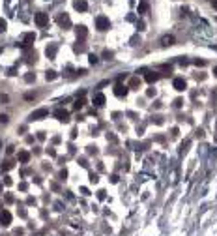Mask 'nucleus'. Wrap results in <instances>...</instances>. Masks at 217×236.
Instances as JSON below:
<instances>
[{
  "instance_id": "f257e3e1",
  "label": "nucleus",
  "mask_w": 217,
  "mask_h": 236,
  "mask_svg": "<svg viewBox=\"0 0 217 236\" xmlns=\"http://www.w3.org/2000/svg\"><path fill=\"white\" fill-rule=\"evenodd\" d=\"M96 28H97V30H101V32L109 30V28H111V21H109V17L99 15V17L96 19Z\"/></svg>"
},
{
  "instance_id": "f03ea898",
  "label": "nucleus",
  "mask_w": 217,
  "mask_h": 236,
  "mask_svg": "<svg viewBox=\"0 0 217 236\" xmlns=\"http://www.w3.org/2000/svg\"><path fill=\"white\" fill-rule=\"evenodd\" d=\"M34 21H36V24H37L39 28H43V26H47V24H49V15L39 11V13H36V15H34Z\"/></svg>"
},
{
  "instance_id": "7ed1b4c3",
  "label": "nucleus",
  "mask_w": 217,
  "mask_h": 236,
  "mask_svg": "<svg viewBox=\"0 0 217 236\" xmlns=\"http://www.w3.org/2000/svg\"><path fill=\"white\" fill-rule=\"evenodd\" d=\"M0 225L2 227H9L11 225V214L7 210H2L0 212Z\"/></svg>"
},
{
  "instance_id": "20e7f679",
  "label": "nucleus",
  "mask_w": 217,
  "mask_h": 236,
  "mask_svg": "<svg viewBox=\"0 0 217 236\" xmlns=\"http://www.w3.org/2000/svg\"><path fill=\"white\" fill-rule=\"evenodd\" d=\"M34 41H36V34H34V32H28V34L22 36V43H21V47H30Z\"/></svg>"
},
{
  "instance_id": "39448f33",
  "label": "nucleus",
  "mask_w": 217,
  "mask_h": 236,
  "mask_svg": "<svg viewBox=\"0 0 217 236\" xmlns=\"http://www.w3.org/2000/svg\"><path fill=\"white\" fill-rule=\"evenodd\" d=\"M172 86H174V90H178V92H184V90L187 88V83H185L182 77H176V79L172 81Z\"/></svg>"
},
{
  "instance_id": "423d86ee",
  "label": "nucleus",
  "mask_w": 217,
  "mask_h": 236,
  "mask_svg": "<svg viewBox=\"0 0 217 236\" xmlns=\"http://www.w3.org/2000/svg\"><path fill=\"white\" fill-rule=\"evenodd\" d=\"M47 114H49L47 109H37V111H34V113L30 114V120H41V118H45Z\"/></svg>"
},
{
  "instance_id": "0eeeda50",
  "label": "nucleus",
  "mask_w": 217,
  "mask_h": 236,
  "mask_svg": "<svg viewBox=\"0 0 217 236\" xmlns=\"http://www.w3.org/2000/svg\"><path fill=\"white\" fill-rule=\"evenodd\" d=\"M56 23H58L60 26H69V24H71V21H69V17H67L66 13H60V15H56Z\"/></svg>"
},
{
  "instance_id": "6e6552de",
  "label": "nucleus",
  "mask_w": 217,
  "mask_h": 236,
  "mask_svg": "<svg viewBox=\"0 0 217 236\" xmlns=\"http://www.w3.org/2000/svg\"><path fill=\"white\" fill-rule=\"evenodd\" d=\"M54 116H56L60 122H67V116H69V114H67L66 109H56V111H54Z\"/></svg>"
},
{
  "instance_id": "1a4fd4ad",
  "label": "nucleus",
  "mask_w": 217,
  "mask_h": 236,
  "mask_svg": "<svg viewBox=\"0 0 217 236\" xmlns=\"http://www.w3.org/2000/svg\"><path fill=\"white\" fill-rule=\"evenodd\" d=\"M73 8H75L77 11H86V9H88V2H86V0H75V2H73Z\"/></svg>"
},
{
  "instance_id": "9d476101",
  "label": "nucleus",
  "mask_w": 217,
  "mask_h": 236,
  "mask_svg": "<svg viewBox=\"0 0 217 236\" xmlns=\"http://www.w3.org/2000/svg\"><path fill=\"white\" fill-rule=\"evenodd\" d=\"M114 94H116L118 98H126V94H127V86H124V84H116V86H114Z\"/></svg>"
},
{
  "instance_id": "9b49d317",
  "label": "nucleus",
  "mask_w": 217,
  "mask_h": 236,
  "mask_svg": "<svg viewBox=\"0 0 217 236\" xmlns=\"http://www.w3.org/2000/svg\"><path fill=\"white\" fill-rule=\"evenodd\" d=\"M75 32H77V38H81V39H84V38L88 36V30H86V26H82V24H81V26H77V28H75Z\"/></svg>"
},
{
  "instance_id": "f8f14e48",
  "label": "nucleus",
  "mask_w": 217,
  "mask_h": 236,
  "mask_svg": "<svg viewBox=\"0 0 217 236\" xmlns=\"http://www.w3.org/2000/svg\"><path fill=\"white\" fill-rule=\"evenodd\" d=\"M94 105H96V107H103V105H105V96H103V94H97V96L94 98Z\"/></svg>"
},
{
  "instance_id": "ddd939ff",
  "label": "nucleus",
  "mask_w": 217,
  "mask_h": 236,
  "mask_svg": "<svg viewBox=\"0 0 217 236\" xmlns=\"http://www.w3.org/2000/svg\"><path fill=\"white\" fill-rule=\"evenodd\" d=\"M19 161H21V163H28V161H30V154H28L26 150H21V152H19Z\"/></svg>"
},
{
  "instance_id": "4468645a",
  "label": "nucleus",
  "mask_w": 217,
  "mask_h": 236,
  "mask_svg": "<svg viewBox=\"0 0 217 236\" xmlns=\"http://www.w3.org/2000/svg\"><path fill=\"white\" fill-rule=\"evenodd\" d=\"M144 79H146V83H155V81L159 79V75H157V73H152V71H150V73H146V75H144Z\"/></svg>"
},
{
  "instance_id": "2eb2a0df",
  "label": "nucleus",
  "mask_w": 217,
  "mask_h": 236,
  "mask_svg": "<svg viewBox=\"0 0 217 236\" xmlns=\"http://www.w3.org/2000/svg\"><path fill=\"white\" fill-rule=\"evenodd\" d=\"M161 43H163V45H172V43H174V36H163V38H161Z\"/></svg>"
},
{
  "instance_id": "dca6fc26",
  "label": "nucleus",
  "mask_w": 217,
  "mask_h": 236,
  "mask_svg": "<svg viewBox=\"0 0 217 236\" xmlns=\"http://www.w3.org/2000/svg\"><path fill=\"white\" fill-rule=\"evenodd\" d=\"M45 53H47V56H49V58H54V54H56V45H49Z\"/></svg>"
},
{
  "instance_id": "f3484780",
  "label": "nucleus",
  "mask_w": 217,
  "mask_h": 236,
  "mask_svg": "<svg viewBox=\"0 0 217 236\" xmlns=\"http://www.w3.org/2000/svg\"><path fill=\"white\" fill-rule=\"evenodd\" d=\"M137 86H141V79H137V77H133V79L129 81V88H137Z\"/></svg>"
},
{
  "instance_id": "a211bd4d",
  "label": "nucleus",
  "mask_w": 217,
  "mask_h": 236,
  "mask_svg": "<svg viewBox=\"0 0 217 236\" xmlns=\"http://www.w3.org/2000/svg\"><path fill=\"white\" fill-rule=\"evenodd\" d=\"M45 77H47V81H52V79H56V71H52V69H49V71L45 73Z\"/></svg>"
},
{
  "instance_id": "6ab92c4d",
  "label": "nucleus",
  "mask_w": 217,
  "mask_h": 236,
  "mask_svg": "<svg viewBox=\"0 0 217 236\" xmlns=\"http://www.w3.org/2000/svg\"><path fill=\"white\" fill-rule=\"evenodd\" d=\"M82 105H84V99L81 98V99H77V101H75V105H73V107H75V109L79 111V109H82Z\"/></svg>"
},
{
  "instance_id": "aec40b11",
  "label": "nucleus",
  "mask_w": 217,
  "mask_h": 236,
  "mask_svg": "<svg viewBox=\"0 0 217 236\" xmlns=\"http://www.w3.org/2000/svg\"><path fill=\"white\" fill-rule=\"evenodd\" d=\"M6 28H7V23H6V19H2V17H0V32H4Z\"/></svg>"
},
{
  "instance_id": "412c9836",
  "label": "nucleus",
  "mask_w": 217,
  "mask_h": 236,
  "mask_svg": "<svg viewBox=\"0 0 217 236\" xmlns=\"http://www.w3.org/2000/svg\"><path fill=\"white\" fill-rule=\"evenodd\" d=\"M2 169H4V171H9V169H13V163H11V161H6V163L2 165Z\"/></svg>"
},
{
  "instance_id": "4be33fe9",
  "label": "nucleus",
  "mask_w": 217,
  "mask_h": 236,
  "mask_svg": "<svg viewBox=\"0 0 217 236\" xmlns=\"http://www.w3.org/2000/svg\"><path fill=\"white\" fill-rule=\"evenodd\" d=\"M88 60H90V64H97V60H99V58H97L96 54H90V56H88Z\"/></svg>"
},
{
  "instance_id": "5701e85b",
  "label": "nucleus",
  "mask_w": 217,
  "mask_h": 236,
  "mask_svg": "<svg viewBox=\"0 0 217 236\" xmlns=\"http://www.w3.org/2000/svg\"><path fill=\"white\" fill-rule=\"evenodd\" d=\"M34 79H36V75H34V73H28V75L24 77V81H26V83H32Z\"/></svg>"
},
{
  "instance_id": "b1692460",
  "label": "nucleus",
  "mask_w": 217,
  "mask_h": 236,
  "mask_svg": "<svg viewBox=\"0 0 217 236\" xmlns=\"http://www.w3.org/2000/svg\"><path fill=\"white\" fill-rule=\"evenodd\" d=\"M103 58L111 60V58H112V51H105V53H103Z\"/></svg>"
},
{
  "instance_id": "393cba45",
  "label": "nucleus",
  "mask_w": 217,
  "mask_h": 236,
  "mask_svg": "<svg viewBox=\"0 0 217 236\" xmlns=\"http://www.w3.org/2000/svg\"><path fill=\"white\" fill-rule=\"evenodd\" d=\"M97 180H99L97 174H90V182H92V184H97Z\"/></svg>"
},
{
  "instance_id": "a878e982",
  "label": "nucleus",
  "mask_w": 217,
  "mask_h": 236,
  "mask_svg": "<svg viewBox=\"0 0 217 236\" xmlns=\"http://www.w3.org/2000/svg\"><path fill=\"white\" fill-rule=\"evenodd\" d=\"M97 199H101V201L105 199V191H103V189H101V191H97Z\"/></svg>"
},
{
  "instance_id": "bb28decb",
  "label": "nucleus",
  "mask_w": 217,
  "mask_h": 236,
  "mask_svg": "<svg viewBox=\"0 0 217 236\" xmlns=\"http://www.w3.org/2000/svg\"><path fill=\"white\" fill-rule=\"evenodd\" d=\"M195 64H197V66H206V62H204V60H195Z\"/></svg>"
},
{
  "instance_id": "cd10ccee",
  "label": "nucleus",
  "mask_w": 217,
  "mask_h": 236,
  "mask_svg": "<svg viewBox=\"0 0 217 236\" xmlns=\"http://www.w3.org/2000/svg\"><path fill=\"white\" fill-rule=\"evenodd\" d=\"M182 103H184L182 99H176V101H174V105H176V107H182Z\"/></svg>"
},
{
  "instance_id": "c85d7f7f",
  "label": "nucleus",
  "mask_w": 217,
  "mask_h": 236,
  "mask_svg": "<svg viewBox=\"0 0 217 236\" xmlns=\"http://www.w3.org/2000/svg\"><path fill=\"white\" fill-rule=\"evenodd\" d=\"M19 188H21V189H22V191H26V188H28V186H26V184H24V182H21V186H19Z\"/></svg>"
},
{
  "instance_id": "c756f323",
  "label": "nucleus",
  "mask_w": 217,
  "mask_h": 236,
  "mask_svg": "<svg viewBox=\"0 0 217 236\" xmlns=\"http://www.w3.org/2000/svg\"><path fill=\"white\" fill-rule=\"evenodd\" d=\"M212 4H214V8L217 9V0H212Z\"/></svg>"
},
{
  "instance_id": "7c9ffc66",
  "label": "nucleus",
  "mask_w": 217,
  "mask_h": 236,
  "mask_svg": "<svg viewBox=\"0 0 217 236\" xmlns=\"http://www.w3.org/2000/svg\"><path fill=\"white\" fill-rule=\"evenodd\" d=\"M214 73H215V77H217V68H214Z\"/></svg>"
},
{
  "instance_id": "2f4dec72",
  "label": "nucleus",
  "mask_w": 217,
  "mask_h": 236,
  "mask_svg": "<svg viewBox=\"0 0 217 236\" xmlns=\"http://www.w3.org/2000/svg\"><path fill=\"white\" fill-rule=\"evenodd\" d=\"M215 126H217V122H215Z\"/></svg>"
}]
</instances>
